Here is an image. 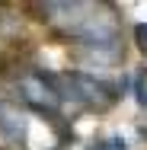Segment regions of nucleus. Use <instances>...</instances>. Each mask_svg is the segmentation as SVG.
I'll return each instance as SVG.
<instances>
[{
	"label": "nucleus",
	"mask_w": 147,
	"mask_h": 150,
	"mask_svg": "<svg viewBox=\"0 0 147 150\" xmlns=\"http://www.w3.org/2000/svg\"><path fill=\"white\" fill-rule=\"evenodd\" d=\"M134 42H138V48L147 54V23H138V29H134Z\"/></svg>",
	"instance_id": "nucleus-5"
},
{
	"label": "nucleus",
	"mask_w": 147,
	"mask_h": 150,
	"mask_svg": "<svg viewBox=\"0 0 147 150\" xmlns=\"http://www.w3.org/2000/svg\"><path fill=\"white\" fill-rule=\"evenodd\" d=\"M89 150H125V141H121V137H112V141H96V144H89Z\"/></svg>",
	"instance_id": "nucleus-4"
},
{
	"label": "nucleus",
	"mask_w": 147,
	"mask_h": 150,
	"mask_svg": "<svg viewBox=\"0 0 147 150\" xmlns=\"http://www.w3.org/2000/svg\"><path fill=\"white\" fill-rule=\"evenodd\" d=\"M0 121H3V131H10L13 137H23L26 121H23V115H19L13 105H0Z\"/></svg>",
	"instance_id": "nucleus-3"
},
{
	"label": "nucleus",
	"mask_w": 147,
	"mask_h": 150,
	"mask_svg": "<svg viewBox=\"0 0 147 150\" xmlns=\"http://www.w3.org/2000/svg\"><path fill=\"white\" fill-rule=\"evenodd\" d=\"M19 90L26 96V102H32V105L42 109V112H55L61 105V96H58V90H55V83H48V80L38 77V74L23 77V80H19Z\"/></svg>",
	"instance_id": "nucleus-1"
},
{
	"label": "nucleus",
	"mask_w": 147,
	"mask_h": 150,
	"mask_svg": "<svg viewBox=\"0 0 147 150\" xmlns=\"http://www.w3.org/2000/svg\"><path fill=\"white\" fill-rule=\"evenodd\" d=\"M74 90H77V96L80 99H87V102H112V90L106 86V83H99V80H93V77H83V74H77L74 80Z\"/></svg>",
	"instance_id": "nucleus-2"
},
{
	"label": "nucleus",
	"mask_w": 147,
	"mask_h": 150,
	"mask_svg": "<svg viewBox=\"0 0 147 150\" xmlns=\"http://www.w3.org/2000/svg\"><path fill=\"white\" fill-rule=\"evenodd\" d=\"M138 102H141V105H147V90H144V86H138Z\"/></svg>",
	"instance_id": "nucleus-6"
}]
</instances>
